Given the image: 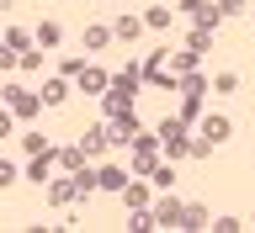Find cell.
<instances>
[{"label":"cell","instance_id":"6da1fadb","mask_svg":"<svg viewBox=\"0 0 255 233\" xmlns=\"http://www.w3.org/2000/svg\"><path fill=\"white\" fill-rule=\"evenodd\" d=\"M138 79H143V69H138V64H128L123 75H112V85H107V117H123V111H133Z\"/></svg>","mask_w":255,"mask_h":233},{"label":"cell","instance_id":"7a4b0ae2","mask_svg":"<svg viewBox=\"0 0 255 233\" xmlns=\"http://www.w3.org/2000/svg\"><path fill=\"white\" fill-rule=\"evenodd\" d=\"M154 133H159V149H165L170 159L191 154V143H186V122H181V117H165V122H159Z\"/></svg>","mask_w":255,"mask_h":233},{"label":"cell","instance_id":"3957f363","mask_svg":"<svg viewBox=\"0 0 255 233\" xmlns=\"http://www.w3.org/2000/svg\"><path fill=\"white\" fill-rule=\"evenodd\" d=\"M0 95H5V106H11L16 117H21V122H32V117L43 111V95H32L27 85H5V90H0Z\"/></svg>","mask_w":255,"mask_h":233},{"label":"cell","instance_id":"277c9868","mask_svg":"<svg viewBox=\"0 0 255 233\" xmlns=\"http://www.w3.org/2000/svg\"><path fill=\"white\" fill-rule=\"evenodd\" d=\"M107 133H112V143H117V149H128V143L138 138V117H133V111L112 117V122H107Z\"/></svg>","mask_w":255,"mask_h":233},{"label":"cell","instance_id":"5b68a950","mask_svg":"<svg viewBox=\"0 0 255 233\" xmlns=\"http://www.w3.org/2000/svg\"><path fill=\"white\" fill-rule=\"evenodd\" d=\"M149 212H154V228H181V218H186V207L175 202V196H165V202H154Z\"/></svg>","mask_w":255,"mask_h":233},{"label":"cell","instance_id":"8992f818","mask_svg":"<svg viewBox=\"0 0 255 233\" xmlns=\"http://www.w3.org/2000/svg\"><path fill=\"white\" fill-rule=\"evenodd\" d=\"M229 133H234V122H229V117H223V111H207V117H202V138L213 143V149H218V143L229 138Z\"/></svg>","mask_w":255,"mask_h":233},{"label":"cell","instance_id":"52a82bcc","mask_svg":"<svg viewBox=\"0 0 255 233\" xmlns=\"http://www.w3.org/2000/svg\"><path fill=\"white\" fill-rule=\"evenodd\" d=\"M48 202H53V207H69V202H80L75 175H69V180H53V186H48Z\"/></svg>","mask_w":255,"mask_h":233},{"label":"cell","instance_id":"ba28073f","mask_svg":"<svg viewBox=\"0 0 255 233\" xmlns=\"http://www.w3.org/2000/svg\"><path fill=\"white\" fill-rule=\"evenodd\" d=\"M53 159H59L53 149H48V154H32V164H27V180H32V186H43V180H48V170H53Z\"/></svg>","mask_w":255,"mask_h":233},{"label":"cell","instance_id":"9c48e42d","mask_svg":"<svg viewBox=\"0 0 255 233\" xmlns=\"http://www.w3.org/2000/svg\"><path fill=\"white\" fill-rule=\"evenodd\" d=\"M117 196H123V207H133V212H143V207H149V186H138V180H128Z\"/></svg>","mask_w":255,"mask_h":233},{"label":"cell","instance_id":"30bf717a","mask_svg":"<svg viewBox=\"0 0 255 233\" xmlns=\"http://www.w3.org/2000/svg\"><path fill=\"white\" fill-rule=\"evenodd\" d=\"M138 32H143V16H117L112 21V37H123V43H133Z\"/></svg>","mask_w":255,"mask_h":233},{"label":"cell","instance_id":"8fae6325","mask_svg":"<svg viewBox=\"0 0 255 233\" xmlns=\"http://www.w3.org/2000/svg\"><path fill=\"white\" fill-rule=\"evenodd\" d=\"M75 79H80V90H91V95H101V90H107V85H112V79L101 75V69H91V64H85V69H80Z\"/></svg>","mask_w":255,"mask_h":233},{"label":"cell","instance_id":"7c38bea8","mask_svg":"<svg viewBox=\"0 0 255 233\" xmlns=\"http://www.w3.org/2000/svg\"><path fill=\"white\" fill-rule=\"evenodd\" d=\"M80 149H85V159H91V154H101V149H112V133H107V127H91V133L80 138Z\"/></svg>","mask_w":255,"mask_h":233},{"label":"cell","instance_id":"4fadbf2b","mask_svg":"<svg viewBox=\"0 0 255 233\" xmlns=\"http://www.w3.org/2000/svg\"><path fill=\"white\" fill-rule=\"evenodd\" d=\"M128 180H133V175H128V170H117V164H107V170L96 175V186H101V191H123Z\"/></svg>","mask_w":255,"mask_h":233},{"label":"cell","instance_id":"5bb4252c","mask_svg":"<svg viewBox=\"0 0 255 233\" xmlns=\"http://www.w3.org/2000/svg\"><path fill=\"white\" fill-rule=\"evenodd\" d=\"M32 37H37V48H53L64 32H59V21H37V32H32Z\"/></svg>","mask_w":255,"mask_h":233},{"label":"cell","instance_id":"9a60e30c","mask_svg":"<svg viewBox=\"0 0 255 233\" xmlns=\"http://www.w3.org/2000/svg\"><path fill=\"white\" fill-rule=\"evenodd\" d=\"M64 95H69V85H64V79H48L43 85V106H64Z\"/></svg>","mask_w":255,"mask_h":233},{"label":"cell","instance_id":"2e32d148","mask_svg":"<svg viewBox=\"0 0 255 233\" xmlns=\"http://www.w3.org/2000/svg\"><path fill=\"white\" fill-rule=\"evenodd\" d=\"M59 164H64L69 175H75V170H85V149H80V143H75V149H59Z\"/></svg>","mask_w":255,"mask_h":233},{"label":"cell","instance_id":"e0dca14e","mask_svg":"<svg viewBox=\"0 0 255 233\" xmlns=\"http://www.w3.org/2000/svg\"><path fill=\"white\" fill-rule=\"evenodd\" d=\"M143 27L165 32V27H170V11H165V5H149V11H143Z\"/></svg>","mask_w":255,"mask_h":233},{"label":"cell","instance_id":"ac0fdd59","mask_svg":"<svg viewBox=\"0 0 255 233\" xmlns=\"http://www.w3.org/2000/svg\"><path fill=\"white\" fill-rule=\"evenodd\" d=\"M197 59H202V53H191V48H186V53H170V69H175V75H191Z\"/></svg>","mask_w":255,"mask_h":233},{"label":"cell","instance_id":"d6986e66","mask_svg":"<svg viewBox=\"0 0 255 233\" xmlns=\"http://www.w3.org/2000/svg\"><path fill=\"white\" fill-rule=\"evenodd\" d=\"M181 228H213V218H207V207H186V218H181Z\"/></svg>","mask_w":255,"mask_h":233},{"label":"cell","instance_id":"ffe728a7","mask_svg":"<svg viewBox=\"0 0 255 233\" xmlns=\"http://www.w3.org/2000/svg\"><path fill=\"white\" fill-rule=\"evenodd\" d=\"M107 43H112V27H85V48H91V53L107 48Z\"/></svg>","mask_w":255,"mask_h":233},{"label":"cell","instance_id":"44dd1931","mask_svg":"<svg viewBox=\"0 0 255 233\" xmlns=\"http://www.w3.org/2000/svg\"><path fill=\"white\" fill-rule=\"evenodd\" d=\"M5 43H11L16 53H27V48L37 43V37H32V32H21V27H11V32H5Z\"/></svg>","mask_w":255,"mask_h":233},{"label":"cell","instance_id":"7402d4cb","mask_svg":"<svg viewBox=\"0 0 255 233\" xmlns=\"http://www.w3.org/2000/svg\"><path fill=\"white\" fill-rule=\"evenodd\" d=\"M186 48H191V53H207V48H213V32H202V27H197V32L186 37Z\"/></svg>","mask_w":255,"mask_h":233},{"label":"cell","instance_id":"603a6c76","mask_svg":"<svg viewBox=\"0 0 255 233\" xmlns=\"http://www.w3.org/2000/svg\"><path fill=\"white\" fill-rule=\"evenodd\" d=\"M21 149H27V154H48V138L43 133H21Z\"/></svg>","mask_w":255,"mask_h":233},{"label":"cell","instance_id":"cb8c5ba5","mask_svg":"<svg viewBox=\"0 0 255 233\" xmlns=\"http://www.w3.org/2000/svg\"><path fill=\"white\" fill-rule=\"evenodd\" d=\"M154 186H159V191L175 186V164H154Z\"/></svg>","mask_w":255,"mask_h":233},{"label":"cell","instance_id":"d4e9b609","mask_svg":"<svg viewBox=\"0 0 255 233\" xmlns=\"http://www.w3.org/2000/svg\"><path fill=\"white\" fill-rule=\"evenodd\" d=\"M213 90H218V95H229V90H239V75H229V69H223V75L213 79Z\"/></svg>","mask_w":255,"mask_h":233},{"label":"cell","instance_id":"484cf974","mask_svg":"<svg viewBox=\"0 0 255 233\" xmlns=\"http://www.w3.org/2000/svg\"><path fill=\"white\" fill-rule=\"evenodd\" d=\"M197 111H202V95H186V101H181V122H191Z\"/></svg>","mask_w":255,"mask_h":233},{"label":"cell","instance_id":"4316f807","mask_svg":"<svg viewBox=\"0 0 255 233\" xmlns=\"http://www.w3.org/2000/svg\"><path fill=\"white\" fill-rule=\"evenodd\" d=\"M16 64H21V53H16L11 43H0V69H16Z\"/></svg>","mask_w":255,"mask_h":233},{"label":"cell","instance_id":"83f0119b","mask_svg":"<svg viewBox=\"0 0 255 233\" xmlns=\"http://www.w3.org/2000/svg\"><path fill=\"white\" fill-rule=\"evenodd\" d=\"M11 122H16V111L5 106V101H0V138H11Z\"/></svg>","mask_w":255,"mask_h":233},{"label":"cell","instance_id":"f1b7e54d","mask_svg":"<svg viewBox=\"0 0 255 233\" xmlns=\"http://www.w3.org/2000/svg\"><path fill=\"white\" fill-rule=\"evenodd\" d=\"M218 11L223 16H245V0H218Z\"/></svg>","mask_w":255,"mask_h":233},{"label":"cell","instance_id":"f546056e","mask_svg":"<svg viewBox=\"0 0 255 233\" xmlns=\"http://www.w3.org/2000/svg\"><path fill=\"white\" fill-rule=\"evenodd\" d=\"M11 180H16V164H11V159H0V186H11Z\"/></svg>","mask_w":255,"mask_h":233},{"label":"cell","instance_id":"4dcf8cb0","mask_svg":"<svg viewBox=\"0 0 255 233\" xmlns=\"http://www.w3.org/2000/svg\"><path fill=\"white\" fill-rule=\"evenodd\" d=\"M181 5H186V11H202V5H207V0H181Z\"/></svg>","mask_w":255,"mask_h":233}]
</instances>
